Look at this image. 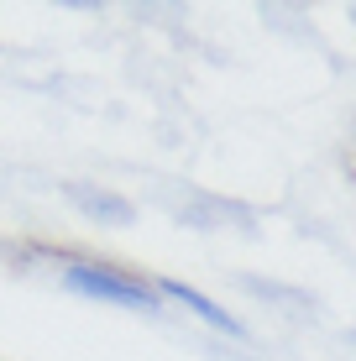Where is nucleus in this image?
Instances as JSON below:
<instances>
[{
	"instance_id": "obj_2",
	"label": "nucleus",
	"mask_w": 356,
	"mask_h": 361,
	"mask_svg": "<svg viewBox=\"0 0 356 361\" xmlns=\"http://www.w3.org/2000/svg\"><path fill=\"white\" fill-rule=\"evenodd\" d=\"M157 293H168V298H178V304L183 309H194V314H200L204 319V325H215V330H226V335H236L241 325H236V319H231L226 314V309H220V304H210V298H204L200 288H189V283H173V278H163V283H157Z\"/></svg>"
},
{
	"instance_id": "obj_1",
	"label": "nucleus",
	"mask_w": 356,
	"mask_h": 361,
	"mask_svg": "<svg viewBox=\"0 0 356 361\" xmlns=\"http://www.w3.org/2000/svg\"><path fill=\"white\" fill-rule=\"evenodd\" d=\"M68 288L84 298H100V304H121V309H157V283H142L121 267H100V262H68Z\"/></svg>"
}]
</instances>
